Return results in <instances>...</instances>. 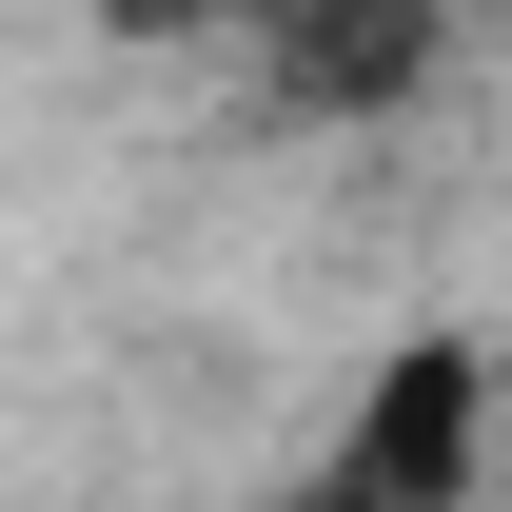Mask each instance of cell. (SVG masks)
<instances>
[{
  "instance_id": "obj_1",
  "label": "cell",
  "mask_w": 512,
  "mask_h": 512,
  "mask_svg": "<svg viewBox=\"0 0 512 512\" xmlns=\"http://www.w3.org/2000/svg\"><path fill=\"white\" fill-rule=\"evenodd\" d=\"M453 493H473V355L414 335L375 375V414H355V453L316 473V512H453Z\"/></svg>"
},
{
  "instance_id": "obj_2",
  "label": "cell",
  "mask_w": 512,
  "mask_h": 512,
  "mask_svg": "<svg viewBox=\"0 0 512 512\" xmlns=\"http://www.w3.org/2000/svg\"><path fill=\"white\" fill-rule=\"evenodd\" d=\"M119 20H237V0H119Z\"/></svg>"
}]
</instances>
